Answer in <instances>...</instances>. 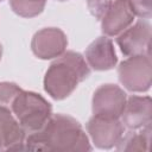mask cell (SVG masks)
Segmentation results:
<instances>
[{
  "label": "cell",
  "mask_w": 152,
  "mask_h": 152,
  "mask_svg": "<svg viewBox=\"0 0 152 152\" xmlns=\"http://www.w3.org/2000/svg\"><path fill=\"white\" fill-rule=\"evenodd\" d=\"M25 150L86 152L91 150V145L76 119L65 114H53L40 129L26 135Z\"/></svg>",
  "instance_id": "obj_1"
},
{
  "label": "cell",
  "mask_w": 152,
  "mask_h": 152,
  "mask_svg": "<svg viewBox=\"0 0 152 152\" xmlns=\"http://www.w3.org/2000/svg\"><path fill=\"white\" fill-rule=\"evenodd\" d=\"M90 75L86 58L75 51H65L53 61L44 76V89L55 100L68 97Z\"/></svg>",
  "instance_id": "obj_2"
},
{
  "label": "cell",
  "mask_w": 152,
  "mask_h": 152,
  "mask_svg": "<svg viewBox=\"0 0 152 152\" xmlns=\"http://www.w3.org/2000/svg\"><path fill=\"white\" fill-rule=\"evenodd\" d=\"M11 110L26 134L40 129L52 115V107L40 94L21 90L11 104Z\"/></svg>",
  "instance_id": "obj_3"
},
{
  "label": "cell",
  "mask_w": 152,
  "mask_h": 152,
  "mask_svg": "<svg viewBox=\"0 0 152 152\" xmlns=\"http://www.w3.org/2000/svg\"><path fill=\"white\" fill-rule=\"evenodd\" d=\"M120 83L129 91H147L152 84V65L150 53L129 56L118 68Z\"/></svg>",
  "instance_id": "obj_4"
},
{
  "label": "cell",
  "mask_w": 152,
  "mask_h": 152,
  "mask_svg": "<svg viewBox=\"0 0 152 152\" xmlns=\"http://www.w3.org/2000/svg\"><path fill=\"white\" fill-rule=\"evenodd\" d=\"M126 93L119 86L112 83L102 84L93 95V114L102 118L120 119L126 104Z\"/></svg>",
  "instance_id": "obj_5"
},
{
  "label": "cell",
  "mask_w": 152,
  "mask_h": 152,
  "mask_svg": "<svg viewBox=\"0 0 152 152\" xmlns=\"http://www.w3.org/2000/svg\"><path fill=\"white\" fill-rule=\"evenodd\" d=\"M87 132L96 147L108 150L120 142L125 134V126L120 119L93 115L87 122Z\"/></svg>",
  "instance_id": "obj_6"
},
{
  "label": "cell",
  "mask_w": 152,
  "mask_h": 152,
  "mask_svg": "<svg viewBox=\"0 0 152 152\" xmlns=\"http://www.w3.org/2000/svg\"><path fill=\"white\" fill-rule=\"evenodd\" d=\"M68 38L65 33L57 27H45L34 33L31 42V49L36 57L40 59H52L65 52Z\"/></svg>",
  "instance_id": "obj_7"
},
{
  "label": "cell",
  "mask_w": 152,
  "mask_h": 152,
  "mask_svg": "<svg viewBox=\"0 0 152 152\" xmlns=\"http://www.w3.org/2000/svg\"><path fill=\"white\" fill-rule=\"evenodd\" d=\"M151 39V25L146 20H139L118 34L116 43L121 52L129 57L148 53Z\"/></svg>",
  "instance_id": "obj_8"
},
{
  "label": "cell",
  "mask_w": 152,
  "mask_h": 152,
  "mask_svg": "<svg viewBox=\"0 0 152 152\" xmlns=\"http://www.w3.org/2000/svg\"><path fill=\"white\" fill-rule=\"evenodd\" d=\"M121 122L128 129H140L151 125L152 102L150 96L132 95L126 100L124 112L121 114Z\"/></svg>",
  "instance_id": "obj_9"
},
{
  "label": "cell",
  "mask_w": 152,
  "mask_h": 152,
  "mask_svg": "<svg viewBox=\"0 0 152 152\" xmlns=\"http://www.w3.org/2000/svg\"><path fill=\"white\" fill-rule=\"evenodd\" d=\"M134 17L127 0H114L101 19V30L107 37L118 36L132 25Z\"/></svg>",
  "instance_id": "obj_10"
},
{
  "label": "cell",
  "mask_w": 152,
  "mask_h": 152,
  "mask_svg": "<svg viewBox=\"0 0 152 152\" xmlns=\"http://www.w3.org/2000/svg\"><path fill=\"white\" fill-rule=\"evenodd\" d=\"M86 61L89 68L97 71L113 69L118 63L113 42L107 36L96 38L86 50Z\"/></svg>",
  "instance_id": "obj_11"
},
{
  "label": "cell",
  "mask_w": 152,
  "mask_h": 152,
  "mask_svg": "<svg viewBox=\"0 0 152 152\" xmlns=\"http://www.w3.org/2000/svg\"><path fill=\"white\" fill-rule=\"evenodd\" d=\"M0 135L2 151L25 150L26 133L13 115L11 108L0 106Z\"/></svg>",
  "instance_id": "obj_12"
},
{
  "label": "cell",
  "mask_w": 152,
  "mask_h": 152,
  "mask_svg": "<svg viewBox=\"0 0 152 152\" xmlns=\"http://www.w3.org/2000/svg\"><path fill=\"white\" fill-rule=\"evenodd\" d=\"M151 142V125H147L140 131L131 129L128 134H124L120 142L116 145L119 151H147Z\"/></svg>",
  "instance_id": "obj_13"
},
{
  "label": "cell",
  "mask_w": 152,
  "mask_h": 152,
  "mask_svg": "<svg viewBox=\"0 0 152 152\" xmlns=\"http://www.w3.org/2000/svg\"><path fill=\"white\" fill-rule=\"evenodd\" d=\"M46 5V0H10L12 11L23 18L39 15Z\"/></svg>",
  "instance_id": "obj_14"
},
{
  "label": "cell",
  "mask_w": 152,
  "mask_h": 152,
  "mask_svg": "<svg viewBox=\"0 0 152 152\" xmlns=\"http://www.w3.org/2000/svg\"><path fill=\"white\" fill-rule=\"evenodd\" d=\"M23 89L13 82H0V106L11 108L15 96Z\"/></svg>",
  "instance_id": "obj_15"
},
{
  "label": "cell",
  "mask_w": 152,
  "mask_h": 152,
  "mask_svg": "<svg viewBox=\"0 0 152 152\" xmlns=\"http://www.w3.org/2000/svg\"><path fill=\"white\" fill-rule=\"evenodd\" d=\"M134 15L141 19H150L152 14L151 0H127Z\"/></svg>",
  "instance_id": "obj_16"
},
{
  "label": "cell",
  "mask_w": 152,
  "mask_h": 152,
  "mask_svg": "<svg viewBox=\"0 0 152 152\" xmlns=\"http://www.w3.org/2000/svg\"><path fill=\"white\" fill-rule=\"evenodd\" d=\"M112 2L113 0H88V7L91 14L96 17L99 20H101L108 11V8L110 7Z\"/></svg>",
  "instance_id": "obj_17"
},
{
  "label": "cell",
  "mask_w": 152,
  "mask_h": 152,
  "mask_svg": "<svg viewBox=\"0 0 152 152\" xmlns=\"http://www.w3.org/2000/svg\"><path fill=\"white\" fill-rule=\"evenodd\" d=\"M0 151H2V140H1V135H0Z\"/></svg>",
  "instance_id": "obj_18"
},
{
  "label": "cell",
  "mask_w": 152,
  "mask_h": 152,
  "mask_svg": "<svg viewBox=\"0 0 152 152\" xmlns=\"http://www.w3.org/2000/svg\"><path fill=\"white\" fill-rule=\"evenodd\" d=\"M1 56H2V46L0 44V59H1Z\"/></svg>",
  "instance_id": "obj_19"
},
{
  "label": "cell",
  "mask_w": 152,
  "mask_h": 152,
  "mask_svg": "<svg viewBox=\"0 0 152 152\" xmlns=\"http://www.w3.org/2000/svg\"><path fill=\"white\" fill-rule=\"evenodd\" d=\"M58 1H65V0H58Z\"/></svg>",
  "instance_id": "obj_20"
},
{
  "label": "cell",
  "mask_w": 152,
  "mask_h": 152,
  "mask_svg": "<svg viewBox=\"0 0 152 152\" xmlns=\"http://www.w3.org/2000/svg\"><path fill=\"white\" fill-rule=\"evenodd\" d=\"M0 1H2V0H0Z\"/></svg>",
  "instance_id": "obj_21"
}]
</instances>
